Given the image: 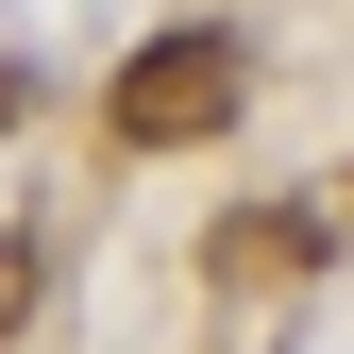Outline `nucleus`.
<instances>
[{"mask_svg":"<svg viewBox=\"0 0 354 354\" xmlns=\"http://www.w3.org/2000/svg\"><path fill=\"white\" fill-rule=\"evenodd\" d=\"M253 102V68H236V34L219 17H186V34H152L136 68L102 84V118H118V152H203L219 118Z\"/></svg>","mask_w":354,"mask_h":354,"instance_id":"obj_1","label":"nucleus"},{"mask_svg":"<svg viewBox=\"0 0 354 354\" xmlns=\"http://www.w3.org/2000/svg\"><path fill=\"white\" fill-rule=\"evenodd\" d=\"M304 253H321V219H304V203H253L236 236H219V270H304Z\"/></svg>","mask_w":354,"mask_h":354,"instance_id":"obj_2","label":"nucleus"},{"mask_svg":"<svg viewBox=\"0 0 354 354\" xmlns=\"http://www.w3.org/2000/svg\"><path fill=\"white\" fill-rule=\"evenodd\" d=\"M17 304H34V236H0V337H17Z\"/></svg>","mask_w":354,"mask_h":354,"instance_id":"obj_3","label":"nucleus"},{"mask_svg":"<svg viewBox=\"0 0 354 354\" xmlns=\"http://www.w3.org/2000/svg\"><path fill=\"white\" fill-rule=\"evenodd\" d=\"M17 118H34V68H17V51H0V136H17Z\"/></svg>","mask_w":354,"mask_h":354,"instance_id":"obj_4","label":"nucleus"}]
</instances>
